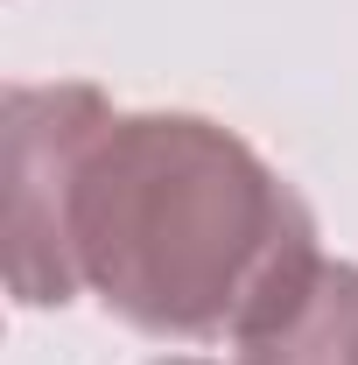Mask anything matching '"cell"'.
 Wrapping results in <instances>:
<instances>
[{"instance_id": "2", "label": "cell", "mask_w": 358, "mask_h": 365, "mask_svg": "<svg viewBox=\"0 0 358 365\" xmlns=\"http://www.w3.org/2000/svg\"><path fill=\"white\" fill-rule=\"evenodd\" d=\"M98 85H7V288L21 309H63L78 274L63 253L71 169L106 120Z\"/></svg>"}, {"instance_id": "1", "label": "cell", "mask_w": 358, "mask_h": 365, "mask_svg": "<svg viewBox=\"0 0 358 365\" xmlns=\"http://www.w3.org/2000/svg\"><path fill=\"white\" fill-rule=\"evenodd\" d=\"M63 253L148 337H253L323 267L310 204L197 113H106L71 169Z\"/></svg>"}, {"instance_id": "4", "label": "cell", "mask_w": 358, "mask_h": 365, "mask_svg": "<svg viewBox=\"0 0 358 365\" xmlns=\"http://www.w3.org/2000/svg\"><path fill=\"white\" fill-rule=\"evenodd\" d=\"M162 365H211V359H162Z\"/></svg>"}, {"instance_id": "3", "label": "cell", "mask_w": 358, "mask_h": 365, "mask_svg": "<svg viewBox=\"0 0 358 365\" xmlns=\"http://www.w3.org/2000/svg\"><path fill=\"white\" fill-rule=\"evenodd\" d=\"M239 365H358V267L323 260L281 317L239 337Z\"/></svg>"}]
</instances>
